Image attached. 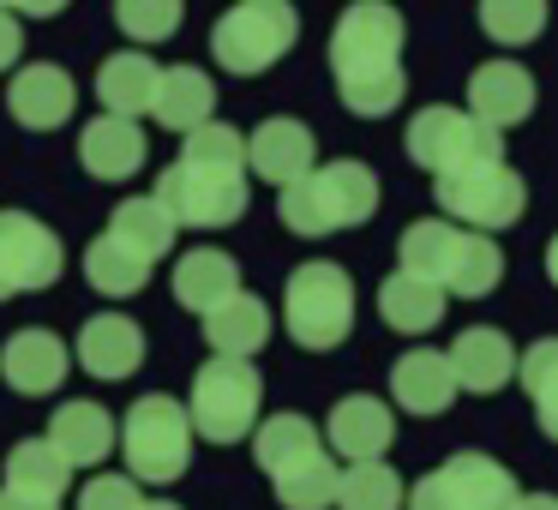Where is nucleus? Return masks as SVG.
<instances>
[{"instance_id":"obj_1","label":"nucleus","mask_w":558,"mask_h":510,"mask_svg":"<svg viewBox=\"0 0 558 510\" xmlns=\"http://www.w3.org/2000/svg\"><path fill=\"white\" fill-rule=\"evenodd\" d=\"M114 445L126 457V481L133 486H169L193 462V426H186V409L169 390H150L114 426Z\"/></svg>"},{"instance_id":"obj_2","label":"nucleus","mask_w":558,"mask_h":510,"mask_svg":"<svg viewBox=\"0 0 558 510\" xmlns=\"http://www.w3.org/2000/svg\"><path fill=\"white\" fill-rule=\"evenodd\" d=\"M433 198H438L450 229H469V234H486V241H493V234H505L522 222V210H529V181L498 157V162H474V169L438 174Z\"/></svg>"},{"instance_id":"obj_3","label":"nucleus","mask_w":558,"mask_h":510,"mask_svg":"<svg viewBox=\"0 0 558 510\" xmlns=\"http://www.w3.org/2000/svg\"><path fill=\"white\" fill-rule=\"evenodd\" d=\"M282 330L313 354L342 349L354 330V277L342 265H330V258L301 265L289 277V289H282Z\"/></svg>"},{"instance_id":"obj_4","label":"nucleus","mask_w":558,"mask_h":510,"mask_svg":"<svg viewBox=\"0 0 558 510\" xmlns=\"http://www.w3.org/2000/svg\"><path fill=\"white\" fill-rule=\"evenodd\" d=\"M301 42V13L289 0H241L217 19L210 31V54H217L222 73L234 78H258L282 61V54Z\"/></svg>"},{"instance_id":"obj_5","label":"nucleus","mask_w":558,"mask_h":510,"mask_svg":"<svg viewBox=\"0 0 558 510\" xmlns=\"http://www.w3.org/2000/svg\"><path fill=\"white\" fill-rule=\"evenodd\" d=\"M258 402H265V378H258L253 361H205L193 378V397L181 409H186L193 438L234 445V438H253Z\"/></svg>"},{"instance_id":"obj_6","label":"nucleus","mask_w":558,"mask_h":510,"mask_svg":"<svg viewBox=\"0 0 558 510\" xmlns=\"http://www.w3.org/2000/svg\"><path fill=\"white\" fill-rule=\"evenodd\" d=\"M402 150H409L414 169H426L438 181V174L474 169V162H498V133H486L481 121H469L450 102H426L402 133Z\"/></svg>"},{"instance_id":"obj_7","label":"nucleus","mask_w":558,"mask_h":510,"mask_svg":"<svg viewBox=\"0 0 558 510\" xmlns=\"http://www.w3.org/2000/svg\"><path fill=\"white\" fill-rule=\"evenodd\" d=\"M157 198L169 210L174 229H229V222L246 217V174H205V169H186V162H169L157 174Z\"/></svg>"},{"instance_id":"obj_8","label":"nucleus","mask_w":558,"mask_h":510,"mask_svg":"<svg viewBox=\"0 0 558 510\" xmlns=\"http://www.w3.org/2000/svg\"><path fill=\"white\" fill-rule=\"evenodd\" d=\"M66 270V246L31 210H0V301L31 289H54Z\"/></svg>"},{"instance_id":"obj_9","label":"nucleus","mask_w":558,"mask_h":510,"mask_svg":"<svg viewBox=\"0 0 558 510\" xmlns=\"http://www.w3.org/2000/svg\"><path fill=\"white\" fill-rule=\"evenodd\" d=\"M402 13L390 0H354L342 7L337 31H330V73H349V66H402Z\"/></svg>"},{"instance_id":"obj_10","label":"nucleus","mask_w":558,"mask_h":510,"mask_svg":"<svg viewBox=\"0 0 558 510\" xmlns=\"http://www.w3.org/2000/svg\"><path fill=\"white\" fill-rule=\"evenodd\" d=\"M78 109V85L66 66L54 61H31V66H13V85H7V114H13L25 133H54L66 126Z\"/></svg>"},{"instance_id":"obj_11","label":"nucleus","mask_w":558,"mask_h":510,"mask_svg":"<svg viewBox=\"0 0 558 510\" xmlns=\"http://www.w3.org/2000/svg\"><path fill=\"white\" fill-rule=\"evenodd\" d=\"M318 162V145H313V126L294 121V114H270V121L253 126V138H246V174H258V181H270L282 193V186L306 181Z\"/></svg>"},{"instance_id":"obj_12","label":"nucleus","mask_w":558,"mask_h":510,"mask_svg":"<svg viewBox=\"0 0 558 510\" xmlns=\"http://www.w3.org/2000/svg\"><path fill=\"white\" fill-rule=\"evenodd\" d=\"M469 121H481L486 133L505 138L510 126H522L534 114V73L517 61H486L469 73Z\"/></svg>"},{"instance_id":"obj_13","label":"nucleus","mask_w":558,"mask_h":510,"mask_svg":"<svg viewBox=\"0 0 558 510\" xmlns=\"http://www.w3.org/2000/svg\"><path fill=\"white\" fill-rule=\"evenodd\" d=\"M66 373H73V349L43 325L13 330L7 349H0V378H7L19 397H54V390L66 385Z\"/></svg>"},{"instance_id":"obj_14","label":"nucleus","mask_w":558,"mask_h":510,"mask_svg":"<svg viewBox=\"0 0 558 510\" xmlns=\"http://www.w3.org/2000/svg\"><path fill=\"white\" fill-rule=\"evenodd\" d=\"M325 445L349 462H385V450L397 445V409L366 397V390H354V397H342L337 409H330Z\"/></svg>"},{"instance_id":"obj_15","label":"nucleus","mask_w":558,"mask_h":510,"mask_svg":"<svg viewBox=\"0 0 558 510\" xmlns=\"http://www.w3.org/2000/svg\"><path fill=\"white\" fill-rule=\"evenodd\" d=\"M43 445H49L66 469H97V462L114 457V414L102 409V402H85V397L61 402V409L49 414Z\"/></svg>"},{"instance_id":"obj_16","label":"nucleus","mask_w":558,"mask_h":510,"mask_svg":"<svg viewBox=\"0 0 558 510\" xmlns=\"http://www.w3.org/2000/svg\"><path fill=\"white\" fill-rule=\"evenodd\" d=\"M445 366H450V378H457V390L493 397V390H505L510 373H517V349H510L505 330L469 325V330H457V342L445 349Z\"/></svg>"},{"instance_id":"obj_17","label":"nucleus","mask_w":558,"mask_h":510,"mask_svg":"<svg viewBox=\"0 0 558 510\" xmlns=\"http://www.w3.org/2000/svg\"><path fill=\"white\" fill-rule=\"evenodd\" d=\"M438 481H445V493L457 510H517V498H522L517 474L498 457H486V450H457V457H445Z\"/></svg>"},{"instance_id":"obj_18","label":"nucleus","mask_w":558,"mask_h":510,"mask_svg":"<svg viewBox=\"0 0 558 510\" xmlns=\"http://www.w3.org/2000/svg\"><path fill=\"white\" fill-rule=\"evenodd\" d=\"M78 366L90 378H133L145 366V330L133 325L126 313H97L78 325Z\"/></svg>"},{"instance_id":"obj_19","label":"nucleus","mask_w":558,"mask_h":510,"mask_svg":"<svg viewBox=\"0 0 558 510\" xmlns=\"http://www.w3.org/2000/svg\"><path fill=\"white\" fill-rule=\"evenodd\" d=\"M217 114V85H210V73H198V66H162L157 73V97H150V121L162 126V133H198V126Z\"/></svg>"},{"instance_id":"obj_20","label":"nucleus","mask_w":558,"mask_h":510,"mask_svg":"<svg viewBox=\"0 0 558 510\" xmlns=\"http://www.w3.org/2000/svg\"><path fill=\"white\" fill-rule=\"evenodd\" d=\"M198 325H205V342H210L217 361H253V354L270 342V306L241 289V294H229L222 306H210Z\"/></svg>"},{"instance_id":"obj_21","label":"nucleus","mask_w":558,"mask_h":510,"mask_svg":"<svg viewBox=\"0 0 558 510\" xmlns=\"http://www.w3.org/2000/svg\"><path fill=\"white\" fill-rule=\"evenodd\" d=\"M157 73L162 66L150 61L145 49H121L97 66V97H102V114L109 121H145L150 114V97H157Z\"/></svg>"},{"instance_id":"obj_22","label":"nucleus","mask_w":558,"mask_h":510,"mask_svg":"<svg viewBox=\"0 0 558 510\" xmlns=\"http://www.w3.org/2000/svg\"><path fill=\"white\" fill-rule=\"evenodd\" d=\"M313 186L325 198V217L330 229H361V222L378 217V174L354 157H337L325 169H313Z\"/></svg>"},{"instance_id":"obj_23","label":"nucleus","mask_w":558,"mask_h":510,"mask_svg":"<svg viewBox=\"0 0 558 510\" xmlns=\"http://www.w3.org/2000/svg\"><path fill=\"white\" fill-rule=\"evenodd\" d=\"M145 126L133 121H85V133H78V162H85L97 181H133L138 169H145Z\"/></svg>"},{"instance_id":"obj_24","label":"nucleus","mask_w":558,"mask_h":510,"mask_svg":"<svg viewBox=\"0 0 558 510\" xmlns=\"http://www.w3.org/2000/svg\"><path fill=\"white\" fill-rule=\"evenodd\" d=\"M390 397L409 414H445L457 402V378L445 366V349H409L390 366Z\"/></svg>"},{"instance_id":"obj_25","label":"nucleus","mask_w":558,"mask_h":510,"mask_svg":"<svg viewBox=\"0 0 558 510\" xmlns=\"http://www.w3.org/2000/svg\"><path fill=\"white\" fill-rule=\"evenodd\" d=\"M229 294H241V265H234L229 253H217V246H193L186 258H174V301H181L186 313L205 318L210 306H222Z\"/></svg>"},{"instance_id":"obj_26","label":"nucleus","mask_w":558,"mask_h":510,"mask_svg":"<svg viewBox=\"0 0 558 510\" xmlns=\"http://www.w3.org/2000/svg\"><path fill=\"white\" fill-rule=\"evenodd\" d=\"M498 282H505V253H498V241L457 229V241H450V258H445V277H438L445 301H450V294H462V301H481V294L498 289Z\"/></svg>"},{"instance_id":"obj_27","label":"nucleus","mask_w":558,"mask_h":510,"mask_svg":"<svg viewBox=\"0 0 558 510\" xmlns=\"http://www.w3.org/2000/svg\"><path fill=\"white\" fill-rule=\"evenodd\" d=\"M378 313H385L390 330H402V337H421V330H433L438 318H445V289L438 282H421V277H385L378 282Z\"/></svg>"},{"instance_id":"obj_28","label":"nucleus","mask_w":558,"mask_h":510,"mask_svg":"<svg viewBox=\"0 0 558 510\" xmlns=\"http://www.w3.org/2000/svg\"><path fill=\"white\" fill-rule=\"evenodd\" d=\"M313 450H325V445H318V426L306 421V414H270V421L253 426V457L270 481H277L282 469H294V462H306Z\"/></svg>"},{"instance_id":"obj_29","label":"nucleus","mask_w":558,"mask_h":510,"mask_svg":"<svg viewBox=\"0 0 558 510\" xmlns=\"http://www.w3.org/2000/svg\"><path fill=\"white\" fill-rule=\"evenodd\" d=\"M85 282L97 294H109V301H126V294H138L150 282V258H138L133 246H121L114 234H97V241L85 246Z\"/></svg>"},{"instance_id":"obj_30","label":"nucleus","mask_w":558,"mask_h":510,"mask_svg":"<svg viewBox=\"0 0 558 510\" xmlns=\"http://www.w3.org/2000/svg\"><path fill=\"white\" fill-rule=\"evenodd\" d=\"M102 234H114V241L133 246V253L150 258V265L174 246V222H169V210H162L157 198H126V205H114Z\"/></svg>"},{"instance_id":"obj_31","label":"nucleus","mask_w":558,"mask_h":510,"mask_svg":"<svg viewBox=\"0 0 558 510\" xmlns=\"http://www.w3.org/2000/svg\"><path fill=\"white\" fill-rule=\"evenodd\" d=\"M66 481H73V469H66V462L54 457L43 438H19V445L7 450V486H13V493L54 498V505H61V498H66Z\"/></svg>"},{"instance_id":"obj_32","label":"nucleus","mask_w":558,"mask_h":510,"mask_svg":"<svg viewBox=\"0 0 558 510\" xmlns=\"http://www.w3.org/2000/svg\"><path fill=\"white\" fill-rule=\"evenodd\" d=\"M402 90H409V73H402V66H349V73H337L342 109L361 114V121L390 114L402 102Z\"/></svg>"},{"instance_id":"obj_33","label":"nucleus","mask_w":558,"mask_h":510,"mask_svg":"<svg viewBox=\"0 0 558 510\" xmlns=\"http://www.w3.org/2000/svg\"><path fill=\"white\" fill-rule=\"evenodd\" d=\"M330 510H402V474L390 462H349L337 469Z\"/></svg>"},{"instance_id":"obj_34","label":"nucleus","mask_w":558,"mask_h":510,"mask_svg":"<svg viewBox=\"0 0 558 510\" xmlns=\"http://www.w3.org/2000/svg\"><path fill=\"white\" fill-rule=\"evenodd\" d=\"M186 169H205V174H246V138L234 133L229 121H205L198 133L181 138V157Z\"/></svg>"},{"instance_id":"obj_35","label":"nucleus","mask_w":558,"mask_h":510,"mask_svg":"<svg viewBox=\"0 0 558 510\" xmlns=\"http://www.w3.org/2000/svg\"><path fill=\"white\" fill-rule=\"evenodd\" d=\"M510 378H522V390L534 397V414H541V433L553 438L558 433V342L553 337L529 342V349L517 354V373Z\"/></svg>"},{"instance_id":"obj_36","label":"nucleus","mask_w":558,"mask_h":510,"mask_svg":"<svg viewBox=\"0 0 558 510\" xmlns=\"http://www.w3.org/2000/svg\"><path fill=\"white\" fill-rule=\"evenodd\" d=\"M450 241H457V229H450L445 217H426V222H414V229H402V241H397L402 277L438 282L445 277V258H450Z\"/></svg>"},{"instance_id":"obj_37","label":"nucleus","mask_w":558,"mask_h":510,"mask_svg":"<svg viewBox=\"0 0 558 510\" xmlns=\"http://www.w3.org/2000/svg\"><path fill=\"white\" fill-rule=\"evenodd\" d=\"M277 498H282L289 510H330V498H337V457L313 450L306 462L282 469V474H277Z\"/></svg>"},{"instance_id":"obj_38","label":"nucleus","mask_w":558,"mask_h":510,"mask_svg":"<svg viewBox=\"0 0 558 510\" xmlns=\"http://www.w3.org/2000/svg\"><path fill=\"white\" fill-rule=\"evenodd\" d=\"M481 31L505 49H522L546 31V0H481Z\"/></svg>"},{"instance_id":"obj_39","label":"nucleus","mask_w":558,"mask_h":510,"mask_svg":"<svg viewBox=\"0 0 558 510\" xmlns=\"http://www.w3.org/2000/svg\"><path fill=\"white\" fill-rule=\"evenodd\" d=\"M181 0H121L114 7V25L126 31L133 42H162V37H174L181 31Z\"/></svg>"},{"instance_id":"obj_40","label":"nucleus","mask_w":558,"mask_h":510,"mask_svg":"<svg viewBox=\"0 0 558 510\" xmlns=\"http://www.w3.org/2000/svg\"><path fill=\"white\" fill-rule=\"evenodd\" d=\"M78 510H145V493H138L126 474H97V481H85V493H78Z\"/></svg>"},{"instance_id":"obj_41","label":"nucleus","mask_w":558,"mask_h":510,"mask_svg":"<svg viewBox=\"0 0 558 510\" xmlns=\"http://www.w3.org/2000/svg\"><path fill=\"white\" fill-rule=\"evenodd\" d=\"M402 510H457V505H450V493H445V481H438V469L421 474L414 486H402Z\"/></svg>"},{"instance_id":"obj_42","label":"nucleus","mask_w":558,"mask_h":510,"mask_svg":"<svg viewBox=\"0 0 558 510\" xmlns=\"http://www.w3.org/2000/svg\"><path fill=\"white\" fill-rule=\"evenodd\" d=\"M19 54H25V31H19V19L0 7V73H13Z\"/></svg>"},{"instance_id":"obj_43","label":"nucleus","mask_w":558,"mask_h":510,"mask_svg":"<svg viewBox=\"0 0 558 510\" xmlns=\"http://www.w3.org/2000/svg\"><path fill=\"white\" fill-rule=\"evenodd\" d=\"M0 510H61L54 498H31V493H13V486H0Z\"/></svg>"},{"instance_id":"obj_44","label":"nucleus","mask_w":558,"mask_h":510,"mask_svg":"<svg viewBox=\"0 0 558 510\" xmlns=\"http://www.w3.org/2000/svg\"><path fill=\"white\" fill-rule=\"evenodd\" d=\"M13 19H49V13H61V0H25V7H7Z\"/></svg>"},{"instance_id":"obj_45","label":"nucleus","mask_w":558,"mask_h":510,"mask_svg":"<svg viewBox=\"0 0 558 510\" xmlns=\"http://www.w3.org/2000/svg\"><path fill=\"white\" fill-rule=\"evenodd\" d=\"M517 510H558V498H553V493H522Z\"/></svg>"},{"instance_id":"obj_46","label":"nucleus","mask_w":558,"mask_h":510,"mask_svg":"<svg viewBox=\"0 0 558 510\" xmlns=\"http://www.w3.org/2000/svg\"><path fill=\"white\" fill-rule=\"evenodd\" d=\"M145 510H181V505H169V498H145Z\"/></svg>"}]
</instances>
